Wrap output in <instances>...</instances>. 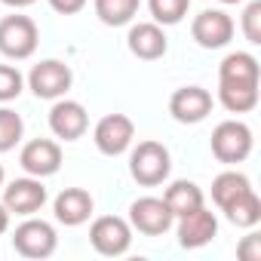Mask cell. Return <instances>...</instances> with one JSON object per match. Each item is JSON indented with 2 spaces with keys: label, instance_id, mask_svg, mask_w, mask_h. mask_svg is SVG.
I'll return each instance as SVG.
<instances>
[{
  "label": "cell",
  "instance_id": "17",
  "mask_svg": "<svg viewBox=\"0 0 261 261\" xmlns=\"http://www.w3.org/2000/svg\"><path fill=\"white\" fill-rule=\"evenodd\" d=\"M261 68L252 53H227L218 65V83L224 86H258Z\"/></svg>",
  "mask_w": 261,
  "mask_h": 261
},
{
  "label": "cell",
  "instance_id": "2",
  "mask_svg": "<svg viewBox=\"0 0 261 261\" xmlns=\"http://www.w3.org/2000/svg\"><path fill=\"white\" fill-rule=\"evenodd\" d=\"M40 31L31 16H4L0 19V56H7L13 62H25L37 53Z\"/></svg>",
  "mask_w": 261,
  "mask_h": 261
},
{
  "label": "cell",
  "instance_id": "29",
  "mask_svg": "<svg viewBox=\"0 0 261 261\" xmlns=\"http://www.w3.org/2000/svg\"><path fill=\"white\" fill-rule=\"evenodd\" d=\"M10 230V212H7V206L0 203V237H4Z\"/></svg>",
  "mask_w": 261,
  "mask_h": 261
},
{
  "label": "cell",
  "instance_id": "14",
  "mask_svg": "<svg viewBox=\"0 0 261 261\" xmlns=\"http://www.w3.org/2000/svg\"><path fill=\"white\" fill-rule=\"evenodd\" d=\"M19 166L34 175V178H49L62 169V148L53 139H31L22 154H19Z\"/></svg>",
  "mask_w": 261,
  "mask_h": 261
},
{
  "label": "cell",
  "instance_id": "19",
  "mask_svg": "<svg viewBox=\"0 0 261 261\" xmlns=\"http://www.w3.org/2000/svg\"><path fill=\"white\" fill-rule=\"evenodd\" d=\"M95 16L101 25L108 28H123V25H133V19L139 16L142 0H92Z\"/></svg>",
  "mask_w": 261,
  "mask_h": 261
},
{
  "label": "cell",
  "instance_id": "10",
  "mask_svg": "<svg viewBox=\"0 0 261 261\" xmlns=\"http://www.w3.org/2000/svg\"><path fill=\"white\" fill-rule=\"evenodd\" d=\"M233 31H237V25H233V19L224 10H203L191 22V37L203 49H221V46H227L233 40Z\"/></svg>",
  "mask_w": 261,
  "mask_h": 261
},
{
  "label": "cell",
  "instance_id": "25",
  "mask_svg": "<svg viewBox=\"0 0 261 261\" xmlns=\"http://www.w3.org/2000/svg\"><path fill=\"white\" fill-rule=\"evenodd\" d=\"M25 89V77L19 68L13 65H0V105H7L13 98H19Z\"/></svg>",
  "mask_w": 261,
  "mask_h": 261
},
{
  "label": "cell",
  "instance_id": "7",
  "mask_svg": "<svg viewBox=\"0 0 261 261\" xmlns=\"http://www.w3.org/2000/svg\"><path fill=\"white\" fill-rule=\"evenodd\" d=\"M126 221L133 224V230H139L145 237H163L175 224V215H172V209L166 206L163 197H139L129 206Z\"/></svg>",
  "mask_w": 261,
  "mask_h": 261
},
{
  "label": "cell",
  "instance_id": "30",
  "mask_svg": "<svg viewBox=\"0 0 261 261\" xmlns=\"http://www.w3.org/2000/svg\"><path fill=\"white\" fill-rule=\"evenodd\" d=\"M4 7H13V10H25V7H31V4H37V0H0Z\"/></svg>",
  "mask_w": 261,
  "mask_h": 261
},
{
  "label": "cell",
  "instance_id": "8",
  "mask_svg": "<svg viewBox=\"0 0 261 261\" xmlns=\"http://www.w3.org/2000/svg\"><path fill=\"white\" fill-rule=\"evenodd\" d=\"M71 83H74V74H71V68H68L65 62H59V59H43V62H37V65L31 68V74H28V89H31L37 98H49V101L68 95Z\"/></svg>",
  "mask_w": 261,
  "mask_h": 261
},
{
  "label": "cell",
  "instance_id": "15",
  "mask_svg": "<svg viewBox=\"0 0 261 261\" xmlns=\"http://www.w3.org/2000/svg\"><path fill=\"white\" fill-rule=\"evenodd\" d=\"M126 46H129V53H133L136 59H142V62H157V59L166 56L169 37H166L163 25H157V22H139V25L129 28Z\"/></svg>",
  "mask_w": 261,
  "mask_h": 261
},
{
  "label": "cell",
  "instance_id": "31",
  "mask_svg": "<svg viewBox=\"0 0 261 261\" xmlns=\"http://www.w3.org/2000/svg\"><path fill=\"white\" fill-rule=\"evenodd\" d=\"M4 181H7V172H4V166H0V188H4Z\"/></svg>",
  "mask_w": 261,
  "mask_h": 261
},
{
  "label": "cell",
  "instance_id": "18",
  "mask_svg": "<svg viewBox=\"0 0 261 261\" xmlns=\"http://www.w3.org/2000/svg\"><path fill=\"white\" fill-rule=\"evenodd\" d=\"M163 200H166V206L172 209L175 218H178V215H188V212H194V209H200V206H206L203 188H200L197 181H188V178L172 181V185L166 188Z\"/></svg>",
  "mask_w": 261,
  "mask_h": 261
},
{
  "label": "cell",
  "instance_id": "4",
  "mask_svg": "<svg viewBox=\"0 0 261 261\" xmlns=\"http://www.w3.org/2000/svg\"><path fill=\"white\" fill-rule=\"evenodd\" d=\"M59 246V233L49 221L43 218H34L28 215L16 230H13V249L22 255V258H34V261H43L56 252Z\"/></svg>",
  "mask_w": 261,
  "mask_h": 261
},
{
  "label": "cell",
  "instance_id": "6",
  "mask_svg": "<svg viewBox=\"0 0 261 261\" xmlns=\"http://www.w3.org/2000/svg\"><path fill=\"white\" fill-rule=\"evenodd\" d=\"M133 139H136V123L126 114H105L92 129V142L105 157L126 154L133 148Z\"/></svg>",
  "mask_w": 261,
  "mask_h": 261
},
{
  "label": "cell",
  "instance_id": "5",
  "mask_svg": "<svg viewBox=\"0 0 261 261\" xmlns=\"http://www.w3.org/2000/svg\"><path fill=\"white\" fill-rule=\"evenodd\" d=\"M89 243L105 258L126 255L129 246H133V224L126 218H120V215H101L89 227Z\"/></svg>",
  "mask_w": 261,
  "mask_h": 261
},
{
  "label": "cell",
  "instance_id": "12",
  "mask_svg": "<svg viewBox=\"0 0 261 261\" xmlns=\"http://www.w3.org/2000/svg\"><path fill=\"white\" fill-rule=\"evenodd\" d=\"M212 92L203 89V86H181L172 92L169 98V114L172 120L185 123V126H194V123H203L209 114H212Z\"/></svg>",
  "mask_w": 261,
  "mask_h": 261
},
{
  "label": "cell",
  "instance_id": "28",
  "mask_svg": "<svg viewBox=\"0 0 261 261\" xmlns=\"http://www.w3.org/2000/svg\"><path fill=\"white\" fill-rule=\"evenodd\" d=\"M49 7L62 16H77L83 7H86V0H49Z\"/></svg>",
  "mask_w": 261,
  "mask_h": 261
},
{
  "label": "cell",
  "instance_id": "1",
  "mask_svg": "<svg viewBox=\"0 0 261 261\" xmlns=\"http://www.w3.org/2000/svg\"><path fill=\"white\" fill-rule=\"evenodd\" d=\"M172 172V154L163 142H139L129 154V175H133L142 188H157L169 178Z\"/></svg>",
  "mask_w": 261,
  "mask_h": 261
},
{
  "label": "cell",
  "instance_id": "23",
  "mask_svg": "<svg viewBox=\"0 0 261 261\" xmlns=\"http://www.w3.org/2000/svg\"><path fill=\"white\" fill-rule=\"evenodd\" d=\"M25 136V123L13 108H0V154L13 151Z\"/></svg>",
  "mask_w": 261,
  "mask_h": 261
},
{
  "label": "cell",
  "instance_id": "24",
  "mask_svg": "<svg viewBox=\"0 0 261 261\" xmlns=\"http://www.w3.org/2000/svg\"><path fill=\"white\" fill-rule=\"evenodd\" d=\"M148 10L157 25H178L191 10V0H148Z\"/></svg>",
  "mask_w": 261,
  "mask_h": 261
},
{
  "label": "cell",
  "instance_id": "22",
  "mask_svg": "<svg viewBox=\"0 0 261 261\" xmlns=\"http://www.w3.org/2000/svg\"><path fill=\"white\" fill-rule=\"evenodd\" d=\"M218 101L230 114H249L258 105V86H224V83H218Z\"/></svg>",
  "mask_w": 261,
  "mask_h": 261
},
{
  "label": "cell",
  "instance_id": "32",
  "mask_svg": "<svg viewBox=\"0 0 261 261\" xmlns=\"http://www.w3.org/2000/svg\"><path fill=\"white\" fill-rule=\"evenodd\" d=\"M218 4H227L230 7V4H240V0H218Z\"/></svg>",
  "mask_w": 261,
  "mask_h": 261
},
{
  "label": "cell",
  "instance_id": "9",
  "mask_svg": "<svg viewBox=\"0 0 261 261\" xmlns=\"http://www.w3.org/2000/svg\"><path fill=\"white\" fill-rule=\"evenodd\" d=\"M46 185L43 178H34V175H25V178H13L7 188H4V206L10 215H37L46 203Z\"/></svg>",
  "mask_w": 261,
  "mask_h": 261
},
{
  "label": "cell",
  "instance_id": "16",
  "mask_svg": "<svg viewBox=\"0 0 261 261\" xmlns=\"http://www.w3.org/2000/svg\"><path fill=\"white\" fill-rule=\"evenodd\" d=\"M92 209H95V200H92V194L83 191V188H65V191L53 200V215H56V221L65 224V227H77V224L89 221Z\"/></svg>",
  "mask_w": 261,
  "mask_h": 261
},
{
  "label": "cell",
  "instance_id": "11",
  "mask_svg": "<svg viewBox=\"0 0 261 261\" xmlns=\"http://www.w3.org/2000/svg\"><path fill=\"white\" fill-rule=\"evenodd\" d=\"M49 129L56 139H65V142H77L86 136L89 129V114L80 101L74 98H56V105L49 108Z\"/></svg>",
  "mask_w": 261,
  "mask_h": 261
},
{
  "label": "cell",
  "instance_id": "26",
  "mask_svg": "<svg viewBox=\"0 0 261 261\" xmlns=\"http://www.w3.org/2000/svg\"><path fill=\"white\" fill-rule=\"evenodd\" d=\"M243 37L252 46L261 43V0H252V4L243 10Z\"/></svg>",
  "mask_w": 261,
  "mask_h": 261
},
{
  "label": "cell",
  "instance_id": "3",
  "mask_svg": "<svg viewBox=\"0 0 261 261\" xmlns=\"http://www.w3.org/2000/svg\"><path fill=\"white\" fill-rule=\"evenodd\" d=\"M212 157L224 166H233V163H243L249 154H252V129L243 123V120H224L212 129Z\"/></svg>",
  "mask_w": 261,
  "mask_h": 261
},
{
  "label": "cell",
  "instance_id": "20",
  "mask_svg": "<svg viewBox=\"0 0 261 261\" xmlns=\"http://www.w3.org/2000/svg\"><path fill=\"white\" fill-rule=\"evenodd\" d=\"M221 212H224V218H227L230 224L252 230V227L261 221V200H258V194H255V188H252V191L240 194L233 203H227Z\"/></svg>",
  "mask_w": 261,
  "mask_h": 261
},
{
  "label": "cell",
  "instance_id": "13",
  "mask_svg": "<svg viewBox=\"0 0 261 261\" xmlns=\"http://www.w3.org/2000/svg\"><path fill=\"white\" fill-rule=\"evenodd\" d=\"M175 233H178V246L181 249H203L206 243L215 240L218 218H215V212H209L206 206H200V209L175 218Z\"/></svg>",
  "mask_w": 261,
  "mask_h": 261
},
{
  "label": "cell",
  "instance_id": "27",
  "mask_svg": "<svg viewBox=\"0 0 261 261\" xmlns=\"http://www.w3.org/2000/svg\"><path fill=\"white\" fill-rule=\"evenodd\" d=\"M237 255H240L243 261H261V237H258V233L243 237V243L237 246Z\"/></svg>",
  "mask_w": 261,
  "mask_h": 261
},
{
  "label": "cell",
  "instance_id": "21",
  "mask_svg": "<svg viewBox=\"0 0 261 261\" xmlns=\"http://www.w3.org/2000/svg\"><path fill=\"white\" fill-rule=\"evenodd\" d=\"M246 191H252V181H249V175H243L237 169H227V172H221V175L212 178V203L218 209H224L227 203H233Z\"/></svg>",
  "mask_w": 261,
  "mask_h": 261
}]
</instances>
